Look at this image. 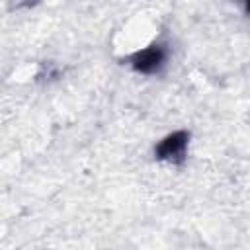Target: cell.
Listing matches in <instances>:
<instances>
[{"label":"cell","mask_w":250,"mask_h":250,"mask_svg":"<svg viewBox=\"0 0 250 250\" xmlns=\"http://www.w3.org/2000/svg\"><path fill=\"white\" fill-rule=\"evenodd\" d=\"M188 143H189V133L188 131H174V133L166 135L154 146V156L158 160H164V162H170V164H182L186 160Z\"/></svg>","instance_id":"6da1fadb"},{"label":"cell","mask_w":250,"mask_h":250,"mask_svg":"<svg viewBox=\"0 0 250 250\" xmlns=\"http://www.w3.org/2000/svg\"><path fill=\"white\" fill-rule=\"evenodd\" d=\"M166 61V51L162 45H150L143 51H137L131 57V66L141 74H154Z\"/></svg>","instance_id":"7a4b0ae2"},{"label":"cell","mask_w":250,"mask_h":250,"mask_svg":"<svg viewBox=\"0 0 250 250\" xmlns=\"http://www.w3.org/2000/svg\"><path fill=\"white\" fill-rule=\"evenodd\" d=\"M246 8H248V14H250V0H246Z\"/></svg>","instance_id":"3957f363"}]
</instances>
